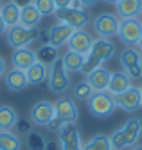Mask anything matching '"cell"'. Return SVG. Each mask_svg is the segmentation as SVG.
Segmentation results:
<instances>
[{"instance_id":"1","label":"cell","mask_w":142,"mask_h":150,"mask_svg":"<svg viewBox=\"0 0 142 150\" xmlns=\"http://www.w3.org/2000/svg\"><path fill=\"white\" fill-rule=\"evenodd\" d=\"M113 54H115V45H113L112 40H104V38L94 40L88 54L85 56L83 72H90V71H94L97 67H103V63L112 60Z\"/></svg>"},{"instance_id":"2","label":"cell","mask_w":142,"mask_h":150,"mask_svg":"<svg viewBox=\"0 0 142 150\" xmlns=\"http://www.w3.org/2000/svg\"><path fill=\"white\" fill-rule=\"evenodd\" d=\"M139 137H140V121L137 117H132L128 120L121 128L110 136L112 139V146L117 150H122V148H132L139 143Z\"/></svg>"},{"instance_id":"3","label":"cell","mask_w":142,"mask_h":150,"mask_svg":"<svg viewBox=\"0 0 142 150\" xmlns=\"http://www.w3.org/2000/svg\"><path fill=\"white\" fill-rule=\"evenodd\" d=\"M78 117H79V110H78V105H76L74 98L61 96L54 103V120L50 121L49 128H59L65 123H76Z\"/></svg>"},{"instance_id":"4","label":"cell","mask_w":142,"mask_h":150,"mask_svg":"<svg viewBox=\"0 0 142 150\" xmlns=\"http://www.w3.org/2000/svg\"><path fill=\"white\" fill-rule=\"evenodd\" d=\"M88 110L92 116L99 117V120H106V117H110L117 105H115V98L110 94V92H94L90 98H88Z\"/></svg>"},{"instance_id":"5","label":"cell","mask_w":142,"mask_h":150,"mask_svg":"<svg viewBox=\"0 0 142 150\" xmlns=\"http://www.w3.org/2000/svg\"><path fill=\"white\" fill-rule=\"evenodd\" d=\"M47 83H49V89L54 94H63L65 91L70 87V78H69V72L65 71V67H63L61 56L54 60L52 65H49Z\"/></svg>"},{"instance_id":"6","label":"cell","mask_w":142,"mask_h":150,"mask_svg":"<svg viewBox=\"0 0 142 150\" xmlns=\"http://www.w3.org/2000/svg\"><path fill=\"white\" fill-rule=\"evenodd\" d=\"M38 29H31V27H24V25H11L6 31V38H7V44L13 47V49H20V47H29V44H32L36 38H38Z\"/></svg>"},{"instance_id":"7","label":"cell","mask_w":142,"mask_h":150,"mask_svg":"<svg viewBox=\"0 0 142 150\" xmlns=\"http://www.w3.org/2000/svg\"><path fill=\"white\" fill-rule=\"evenodd\" d=\"M121 67L129 78H142V54L135 47H124L119 54Z\"/></svg>"},{"instance_id":"8","label":"cell","mask_w":142,"mask_h":150,"mask_svg":"<svg viewBox=\"0 0 142 150\" xmlns=\"http://www.w3.org/2000/svg\"><path fill=\"white\" fill-rule=\"evenodd\" d=\"M61 24H67L74 29H85V25L90 22V13L86 9H74V7H63L56 9L54 13Z\"/></svg>"},{"instance_id":"9","label":"cell","mask_w":142,"mask_h":150,"mask_svg":"<svg viewBox=\"0 0 142 150\" xmlns=\"http://www.w3.org/2000/svg\"><path fill=\"white\" fill-rule=\"evenodd\" d=\"M140 35H142V22L139 18L121 20L117 36L121 38L122 44H126L128 47H135L139 44V40H140Z\"/></svg>"},{"instance_id":"10","label":"cell","mask_w":142,"mask_h":150,"mask_svg":"<svg viewBox=\"0 0 142 150\" xmlns=\"http://www.w3.org/2000/svg\"><path fill=\"white\" fill-rule=\"evenodd\" d=\"M119 25H121V20H119L117 15H112V13H101L94 20V29L99 38H113L117 36L119 33Z\"/></svg>"},{"instance_id":"11","label":"cell","mask_w":142,"mask_h":150,"mask_svg":"<svg viewBox=\"0 0 142 150\" xmlns=\"http://www.w3.org/2000/svg\"><path fill=\"white\" fill-rule=\"evenodd\" d=\"M29 117L32 125L38 127H49L50 121L54 120V103L47 101V100H40L31 107L29 110Z\"/></svg>"},{"instance_id":"12","label":"cell","mask_w":142,"mask_h":150,"mask_svg":"<svg viewBox=\"0 0 142 150\" xmlns=\"http://www.w3.org/2000/svg\"><path fill=\"white\" fill-rule=\"evenodd\" d=\"M58 136H59V146L61 150H81V136L76 123H65L58 128Z\"/></svg>"},{"instance_id":"13","label":"cell","mask_w":142,"mask_h":150,"mask_svg":"<svg viewBox=\"0 0 142 150\" xmlns=\"http://www.w3.org/2000/svg\"><path fill=\"white\" fill-rule=\"evenodd\" d=\"M115 98V105L119 107V109H122L124 112H137L140 107H142V92L140 89L137 87H129L128 91L121 92L119 96H113Z\"/></svg>"},{"instance_id":"14","label":"cell","mask_w":142,"mask_h":150,"mask_svg":"<svg viewBox=\"0 0 142 150\" xmlns=\"http://www.w3.org/2000/svg\"><path fill=\"white\" fill-rule=\"evenodd\" d=\"M94 44V38L92 35L88 33V31L85 29H76L70 40H69V51H74V52H79V54L86 56L88 54V51Z\"/></svg>"},{"instance_id":"15","label":"cell","mask_w":142,"mask_h":150,"mask_svg":"<svg viewBox=\"0 0 142 150\" xmlns=\"http://www.w3.org/2000/svg\"><path fill=\"white\" fill-rule=\"evenodd\" d=\"M74 27H70V25H67V24H54L50 29H49V33H47V42H49V45H52V47H61V45H65V44H69V40H70V36H72V33H74Z\"/></svg>"},{"instance_id":"16","label":"cell","mask_w":142,"mask_h":150,"mask_svg":"<svg viewBox=\"0 0 142 150\" xmlns=\"http://www.w3.org/2000/svg\"><path fill=\"white\" fill-rule=\"evenodd\" d=\"M110 76L112 72L104 69V67H97L90 72H86V81L92 87L94 92H104L108 91V83H110Z\"/></svg>"},{"instance_id":"17","label":"cell","mask_w":142,"mask_h":150,"mask_svg":"<svg viewBox=\"0 0 142 150\" xmlns=\"http://www.w3.org/2000/svg\"><path fill=\"white\" fill-rule=\"evenodd\" d=\"M36 60H38L36 52L32 51V49H29V47L15 49L13 51V56H11V63H13V67L20 69V71H27Z\"/></svg>"},{"instance_id":"18","label":"cell","mask_w":142,"mask_h":150,"mask_svg":"<svg viewBox=\"0 0 142 150\" xmlns=\"http://www.w3.org/2000/svg\"><path fill=\"white\" fill-rule=\"evenodd\" d=\"M4 80H6V87L9 91H13V92H20V91H24L29 85L25 71H20V69H15V67L6 72Z\"/></svg>"},{"instance_id":"19","label":"cell","mask_w":142,"mask_h":150,"mask_svg":"<svg viewBox=\"0 0 142 150\" xmlns=\"http://www.w3.org/2000/svg\"><path fill=\"white\" fill-rule=\"evenodd\" d=\"M117 16H121L122 20L126 18H137L142 15V0H119L115 4Z\"/></svg>"},{"instance_id":"20","label":"cell","mask_w":142,"mask_h":150,"mask_svg":"<svg viewBox=\"0 0 142 150\" xmlns=\"http://www.w3.org/2000/svg\"><path fill=\"white\" fill-rule=\"evenodd\" d=\"M41 18H43V16L40 15V11L36 9V6L32 4V2L20 7V22H18L20 25L34 29V27H38V24H40Z\"/></svg>"},{"instance_id":"21","label":"cell","mask_w":142,"mask_h":150,"mask_svg":"<svg viewBox=\"0 0 142 150\" xmlns=\"http://www.w3.org/2000/svg\"><path fill=\"white\" fill-rule=\"evenodd\" d=\"M129 87H132V78H129L126 72H112L106 92H110L112 96H119L121 92L128 91Z\"/></svg>"},{"instance_id":"22","label":"cell","mask_w":142,"mask_h":150,"mask_svg":"<svg viewBox=\"0 0 142 150\" xmlns=\"http://www.w3.org/2000/svg\"><path fill=\"white\" fill-rule=\"evenodd\" d=\"M27 74V80H29V85H40L47 80V74H49V67L45 63H41L40 60H36L32 65L25 71Z\"/></svg>"},{"instance_id":"23","label":"cell","mask_w":142,"mask_h":150,"mask_svg":"<svg viewBox=\"0 0 142 150\" xmlns=\"http://www.w3.org/2000/svg\"><path fill=\"white\" fill-rule=\"evenodd\" d=\"M0 16H2L7 27L16 25L20 22V6L16 2H13V0H9V2H6L0 7Z\"/></svg>"},{"instance_id":"24","label":"cell","mask_w":142,"mask_h":150,"mask_svg":"<svg viewBox=\"0 0 142 150\" xmlns=\"http://www.w3.org/2000/svg\"><path fill=\"white\" fill-rule=\"evenodd\" d=\"M61 62H63V67L67 72H78V71H83L85 67V56L79 54V52H74V51H69L61 56Z\"/></svg>"},{"instance_id":"25","label":"cell","mask_w":142,"mask_h":150,"mask_svg":"<svg viewBox=\"0 0 142 150\" xmlns=\"http://www.w3.org/2000/svg\"><path fill=\"white\" fill-rule=\"evenodd\" d=\"M18 123V114L11 105H0V130H11Z\"/></svg>"},{"instance_id":"26","label":"cell","mask_w":142,"mask_h":150,"mask_svg":"<svg viewBox=\"0 0 142 150\" xmlns=\"http://www.w3.org/2000/svg\"><path fill=\"white\" fill-rule=\"evenodd\" d=\"M0 150H22V139L11 130H0Z\"/></svg>"},{"instance_id":"27","label":"cell","mask_w":142,"mask_h":150,"mask_svg":"<svg viewBox=\"0 0 142 150\" xmlns=\"http://www.w3.org/2000/svg\"><path fill=\"white\" fill-rule=\"evenodd\" d=\"M81 150H113L112 146V139L110 136H106V134H97L94 136L88 143H85Z\"/></svg>"},{"instance_id":"28","label":"cell","mask_w":142,"mask_h":150,"mask_svg":"<svg viewBox=\"0 0 142 150\" xmlns=\"http://www.w3.org/2000/svg\"><path fill=\"white\" fill-rule=\"evenodd\" d=\"M36 56H38V60H40L41 63H45L47 67H49V65H52L56 58H59L58 49H56V47H52V45H49V44L43 45V47L36 52Z\"/></svg>"},{"instance_id":"29","label":"cell","mask_w":142,"mask_h":150,"mask_svg":"<svg viewBox=\"0 0 142 150\" xmlns=\"http://www.w3.org/2000/svg\"><path fill=\"white\" fill-rule=\"evenodd\" d=\"M94 94V91H92V87L88 85V81H78L74 85V89H72V96L76 100H86L88 101V98Z\"/></svg>"},{"instance_id":"30","label":"cell","mask_w":142,"mask_h":150,"mask_svg":"<svg viewBox=\"0 0 142 150\" xmlns=\"http://www.w3.org/2000/svg\"><path fill=\"white\" fill-rule=\"evenodd\" d=\"M36 6V9L40 11L41 16H49L56 13V6H54V0H34L32 2Z\"/></svg>"},{"instance_id":"31","label":"cell","mask_w":142,"mask_h":150,"mask_svg":"<svg viewBox=\"0 0 142 150\" xmlns=\"http://www.w3.org/2000/svg\"><path fill=\"white\" fill-rule=\"evenodd\" d=\"M27 146L31 150H45L47 143H45V139H43L38 132H29L27 134Z\"/></svg>"},{"instance_id":"32","label":"cell","mask_w":142,"mask_h":150,"mask_svg":"<svg viewBox=\"0 0 142 150\" xmlns=\"http://www.w3.org/2000/svg\"><path fill=\"white\" fill-rule=\"evenodd\" d=\"M74 0H54V6L56 9H63V7H70Z\"/></svg>"},{"instance_id":"33","label":"cell","mask_w":142,"mask_h":150,"mask_svg":"<svg viewBox=\"0 0 142 150\" xmlns=\"http://www.w3.org/2000/svg\"><path fill=\"white\" fill-rule=\"evenodd\" d=\"M7 72V62L4 60V56H0V78H4Z\"/></svg>"},{"instance_id":"34","label":"cell","mask_w":142,"mask_h":150,"mask_svg":"<svg viewBox=\"0 0 142 150\" xmlns=\"http://www.w3.org/2000/svg\"><path fill=\"white\" fill-rule=\"evenodd\" d=\"M16 125H20L18 128H20L22 132H27V134L31 132V125H29V123H25V121H20V120H18V123H16Z\"/></svg>"},{"instance_id":"35","label":"cell","mask_w":142,"mask_h":150,"mask_svg":"<svg viewBox=\"0 0 142 150\" xmlns=\"http://www.w3.org/2000/svg\"><path fill=\"white\" fill-rule=\"evenodd\" d=\"M74 2H78L79 6H83V7H90V6H94L97 0H74Z\"/></svg>"},{"instance_id":"36","label":"cell","mask_w":142,"mask_h":150,"mask_svg":"<svg viewBox=\"0 0 142 150\" xmlns=\"http://www.w3.org/2000/svg\"><path fill=\"white\" fill-rule=\"evenodd\" d=\"M6 31H7V25H6V22L2 20V16H0V36L6 35Z\"/></svg>"},{"instance_id":"37","label":"cell","mask_w":142,"mask_h":150,"mask_svg":"<svg viewBox=\"0 0 142 150\" xmlns=\"http://www.w3.org/2000/svg\"><path fill=\"white\" fill-rule=\"evenodd\" d=\"M132 150H142V145H135V146H132Z\"/></svg>"},{"instance_id":"38","label":"cell","mask_w":142,"mask_h":150,"mask_svg":"<svg viewBox=\"0 0 142 150\" xmlns=\"http://www.w3.org/2000/svg\"><path fill=\"white\" fill-rule=\"evenodd\" d=\"M104 2H106V4H117L119 0H104Z\"/></svg>"},{"instance_id":"39","label":"cell","mask_w":142,"mask_h":150,"mask_svg":"<svg viewBox=\"0 0 142 150\" xmlns=\"http://www.w3.org/2000/svg\"><path fill=\"white\" fill-rule=\"evenodd\" d=\"M137 45H139V49L142 51V35H140V40H139V44H137Z\"/></svg>"},{"instance_id":"40","label":"cell","mask_w":142,"mask_h":150,"mask_svg":"<svg viewBox=\"0 0 142 150\" xmlns=\"http://www.w3.org/2000/svg\"><path fill=\"white\" fill-rule=\"evenodd\" d=\"M139 121H140V134H142V117H140V120H139Z\"/></svg>"},{"instance_id":"41","label":"cell","mask_w":142,"mask_h":150,"mask_svg":"<svg viewBox=\"0 0 142 150\" xmlns=\"http://www.w3.org/2000/svg\"><path fill=\"white\" fill-rule=\"evenodd\" d=\"M140 92H142V83H140Z\"/></svg>"},{"instance_id":"42","label":"cell","mask_w":142,"mask_h":150,"mask_svg":"<svg viewBox=\"0 0 142 150\" xmlns=\"http://www.w3.org/2000/svg\"><path fill=\"white\" fill-rule=\"evenodd\" d=\"M0 7H2V6H0Z\"/></svg>"}]
</instances>
